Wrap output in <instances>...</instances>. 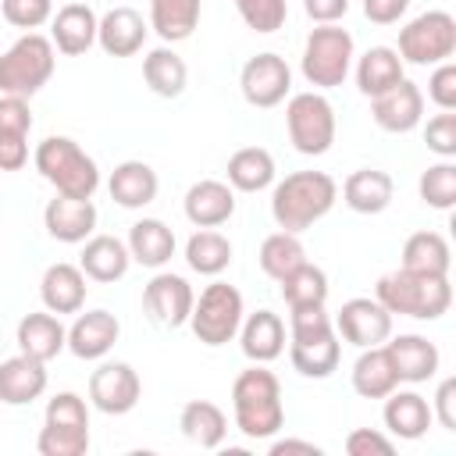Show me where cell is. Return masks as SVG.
<instances>
[{"mask_svg": "<svg viewBox=\"0 0 456 456\" xmlns=\"http://www.w3.org/2000/svg\"><path fill=\"white\" fill-rule=\"evenodd\" d=\"M335 200H338V182L328 171H292L271 192V217L281 232L299 235L314 228L321 217H328Z\"/></svg>", "mask_w": 456, "mask_h": 456, "instance_id": "1", "label": "cell"}, {"mask_svg": "<svg viewBox=\"0 0 456 456\" xmlns=\"http://www.w3.org/2000/svg\"><path fill=\"white\" fill-rule=\"evenodd\" d=\"M232 413H235V428L246 438L253 442L274 438L285 428L281 381L274 378V370H267L264 363L239 370V378L232 381Z\"/></svg>", "mask_w": 456, "mask_h": 456, "instance_id": "2", "label": "cell"}, {"mask_svg": "<svg viewBox=\"0 0 456 456\" xmlns=\"http://www.w3.org/2000/svg\"><path fill=\"white\" fill-rule=\"evenodd\" d=\"M374 299L395 317L413 321H438L452 306V285L449 274H417V271H388L374 285Z\"/></svg>", "mask_w": 456, "mask_h": 456, "instance_id": "3", "label": "cell"}, {"mask_svg": "<svg viewBox=\"0 0 456 456\" xmlns=\"http://www.w3.org/2000/svg\"><path fill=\"white\" fill-rule=\"evenodd\" d=\"M342 342L324 306L289 310V360L303 378H328L338 367Z\"/></svg>", "mask_w": 456, "mask_h": 456, "instance_id": "4", "label": "cell"}, {"mask_svg": "<svg viewBox=\"0 0 456 456\" xmlns=\"http://www.w3.org/2000/svg\"><path fill=\"white\" fill-rule=\"evenodd\" d=\"M36 171L61 192V196H75V200H93V192L100 189V167L96 160L68 135H46L36 153H32Z\"/></svg>", "mask_w": 456, "mask_h": 456, "instance_id": "5", "label": "cell"}, {"mask_svg": "<svg viewBox=\"0 0 456 456\" xmlns=\"http://www.w3.org/2000/svg\"><path fill=\"white\" fill-rule=\"evenodd\" d=\"M53 64H57V50H53L50 36L25 32L0 53V93L25 96V100L36 96L50 82Z\"/></svg>", "mask_w": 456, "mask_h": 456, "instance_id": "6", "label": "cell"}, {"mask_svg": "<svg viewBox=\"0 0 456 456\" xmlns=\"http://www.w3.org/2000/svg\"><path fill=\"white\" fill-rule=\"evenodd\" d=\"M36 449L39 456H86L89 452V406L78 392L50 395Z\"/></svg>", "mask_w": 456, "mask_h": 456, "instance_id": "7", "label": "cell"}, {"mask_svg": "<svg viewBox=\"0 0 456 456\" xmlns=\"http://www.w3.org/2000/svg\"><path fill=\"white\" fill-rule=\"evenodd\" d=\"M353 57H356V46H353L349 28L317 25L303 43L299 68H303V78L314 89H335V86L346 82V75L353 68Z\"/></svg>", "mask_w": 456, "mask_h": 456, "instance_id": "8", "label": "cell"}, {"mask_svg": "<svg viewBox=\"0 0 456 456\" xmlns=\"http://www.w3.org/2000/svg\"><path fill=\"white\" fill-rule=\"evenodd\" d=\"M285 128H289V142L303 157H321L335 142V107L321 89L292 93L285 103Z\"/></svg>", "mask_w": 456, "mask_h": 456, "instance_id": "9", "label": "cell"}, {"mask_svg": "<svg viewBox=\"0 0 456 456\" xmlns=\"http://www.w3.org/2000/svg\"><path fill=\"white\" fill-rule=\"evenodd\" d=\"M246 310H242V292L228 281H210L200 299H192V314H189V328L192 335L217 349L224 342H232L239 335V324H242Z\"/></svg>", "mask_w": 456, "mask_h": 456, "instance_id": "10", "label": "cell"}, {"mask_svg": "<svg viewBox=\"0 0 456 456\" xmlns=\"http://www.w3.org/2000/svg\"><path fill=\"white\" fill-rule=\"evenodd\" d=\"M403 64H442L456 53V18L449 11H424L413 21L399 28V46H395Z\"/></svg>", "mask_w": 456, "mask_h": 456, "instance_id": "11", "label": "cell"}, {"mask_svg": "<svg viewBox=\"0 0 456 456\" xmlns=\"http://www.w3.org/2000/svg\"><path fill=\"white\" fill-rule=\"evenodd\" d=\"M139 395H142V381L135 367L125 360H107L89 374V403L107 417L132 413Z\"/></svg>", "mask_w": 456, "mask_h": 456, "instance_id": "12", "label": "cell"}, {"mask_svg": "<svg viewBox=\"0 0 456 456\" xmlns=\"http://www.w3.org/2000/svg\"><path fill=\"white\" fill-rule=\"evenodd\" d=\"M239 89L249 107H260V110L278 107V103H285V96L292 89V68L278 53H256L242 64Z\"/></svg>", "mask_w": 456, "mask_h": 456, "instance_id": "13", "label": "cell"}, {"mask_svg": "<svg viewBox=\"0 0 456 456\" xmlns=\"http://www.w3.org/2000/svg\"><path fill=\"white\" fill-rule=\"evenodd\" d=\"M335 331H338V338H346L356 349L381 346L392 335V314L378 299L356 296V299H346L342 310L335 314Z\"/></svg>", "mask_w": 456, "mask_h": 456, "instance_id": "14", "label": "cell"}, {"mask_svg": "<svg viewBox=\"0 0 456 456\" xmlns=\"http://www.w3.org/2000/svg\"><path fill=\"white\" fill-rule=\"evenodd\" d=\"M192 285L182 278V274H171V271H157L146 289H142V306L146 314L164 324V328H182L189 324V314H192Z\"/></svg>", "mask_w": 456, "mask_h": 456, "instance_id": "15", "label": "cell"}, {"mask_svg": "<svg viewBox=\"0 0 456 456\" xmlns=\"http://www.w3.org/2000/svg\"><path fill=\"white\" fill-rule=\"evenodd\" d=\"M370 118H374L378 128H385L392 135L413 132L420 125V118H424V93H420V86L403 78L392 89L370 96Z\"/></svg>", "mask_w": 456, "mask_h": 456, "instance_id": "16", "label": "cell"}, {"mask_svg": "<svg viewBox=\"0 0 456 456\" xmlns=\"http://www.w3.org/2000/svg\"><path fill=\"white\" fill-rule=\"evenodd\" d=\"M385 353L392 360V370L399 378V385H424L438 374L442 367V353L431 338L424 335H395L392 342L385 338Z\"/></svg>", "mask_w": 456, "mask_h": 456, "instance_id": "17", "label": "cell"}, {"mask_svg": "<svg viewBox=\"0 0 456 456\" xmlns=\"http://www.w3.org/2000/svg\"><path fill=\"white\" fill-rule=\"evenodd\" d=\"M32 110L25 96L0 93V171H21L28 164Z\"/></svg>", "mask_w": 456, "mask_h": 456, "instance_id": "18", "label": "cell"}, {"mask_svg": "<svg viewBox=\"0 0 456 456\" xmlns=\"http://www.w3.org/2000/svg\"><path fill=\"white\" fill-rule=\"evenodd\" d=\"M96 25H100L96 11L82 0H71L61 11H53V18H50V43L57 53L78 57L96 43Z\"/></svg>", "mask_w": 456, "mask_h": 456, "instance_id": "19", "label": "cell"}, {"mask_svg": "<svg viewBox=\"0 0 456 456\" xmlns=\"http://www.w3.org/2000/svg\"><path fill=\"white\" fill-rule=\"evenodd\" d=\"M182 210L196 228H221L235 214V189L217 178H200L185 189Z\"/></svg>", "mask_w": 456, "mask_h": 456, "instance_id": "20", "label": "cell"}, {"mask_svg": "<svg viewBox=\"0 0 456 456\" xmlns=\"http://www.w3.org/2000/svg\"><path fill=\"white\" fill-rule=\"evenodd\" d=\"M121 338V321L110 310H86L68 328V349L78 360H103Z\"/></svg>", "mask_w": 456, "mask_h": 456, "instance_id": "21", "label": "cell"}, {"mask_svg": "<svg viewBox=\"0 0 456 456\" xmlns=\"http://www.w3.org/2000/svg\"><path fill=\"white\" fill-rule=\"evenodd\" d=\"M381 420L388 428V435L403 438V442H417L428 435V428L435 424L431 417V403L413 392V388H392L385 395V410H381Z\"/></svg>", "mask_w": 456, "mask_h": 456, "instance_id": "22", "label": "cell"}, {"mask_svg": "<svg viewBox=\"0 0 456 456\" xmlns=\"http://www.w3.org/2000/svg\"><path fill=\"white\" fill-rule=\"evenodd\" d=\"M43 224L50 232V239L75 246L96 232V207H93V200H75V196L57 192L43 210Z\"/></svg>", "mask_w": 456, "mask_h": 456, "instance_id": "23", "label": "cell"}, {"mask_svg": "<svg viewBox=\"0 0 456 456\" xmlns=\"http://www.w3.org/2000/svg\"><path fill=\"white\" fill-rule=\"evenodd\" d=\"M146 32H150V21H142L135 7H110L96 25V43L110 57H132L142 50Z\"/></svg>", "mask_w": 456, "mask_h": 456, "instance_id": "24", "label": "cell"}, {"mask_svg": "<svg viewBox=\"0 0 456 456\" xmlns=\"http://www.w3.org/2000/svg\"><path fill=\"white\" fill-rule=\"evenodd\" d=\"M14 338H18V353H25L32 360H43V363H50L53 356H61L68 349V328L50 310L25 314L18 321V335Z\"/></svg>", "mask_w": 456, "mask_h": 456, "instance_id": "25", "label": "cell"}, {"mask_svg": "<svg viewBox=\"0 0 456 456\" xmlns=\"http://www.w3.org/2000/svg\"><path fill=\"white\" fill-rule=\"evenodd\" d=\"M86 274L78 264H50L39 278V299L50 314H78L86 306Z\"/></svg>", "mask_w": 456, "mask_h": 456, "instance_id": "26", "label": "cell"}, {"mask_svg": "<svg viewBox=\"0 0 456 456\" xmlns=\"http://www.w3.org/2000/svg\"><path fill=\"white\" fill-rule=\"evenodd\" d=\"M46 363L32 360L25 353L7 356L0 363V403L7 406H28L46 392Z\"/></svg>", "mask_w": 456, "mask_h": 456, "instance_id": "27", "label": "cell"}, {"mask_svg": "<svg viewBox=\"0 0 456 456\" xmlns=\"http://www.w3.org/2000/svg\"><path fill=\"white\" fill-rule=\"evenodd\" d=\"M157 189H160V178L157 171L146 164V160H121L110 178H107V192L118 207L125 210H142L157 200Z\"/></svg>", "mask_w": 456, "mask_h": 456, "instance_id": "28", "label": "cell"}, {"mask_svg": "<svg viewBox=\"0 0 456 456\" xmlns=\"http://www.w3.org/2000/svg\"><path fill=\"white\" fill-rule=\"evenodd\" d=\"M78 267H82V274H86L89 281H100V285L121 281V278L128 274V267H132V253H128V246H125L121 239H114V235H89V239L82 242Z\"/></svg>", "mask_w": 456, "mask_h": 456, "instance_id": "29", "label": "cell"}, {"mask_svg": "<svg viewBox=\"0 0 456 456\" xmlns=\"http://www.w3.org/2000/svg\"><path fill=\"white\" fill-rule=\"evenodd\" d=\"M242 356L253 363H271L285 353V321L274 310H256L239 324Z\"/></svg>", "mask_w": 456, "mask_h": 456, "instance_id": "30", "label": "cell"}, {"mask_svg": "<svg viewBox=\"0 0 456 456\" xmlns=\"http://www.w3.org/2000/svg\"><path fill=\"white\" fill-rule=\"evenodd\" d=\"M392 196H395V182L388 171L378 167H360L342 182V203L353 214H381L388 210Z\"/></svg>", "mask_w": 456, "mask_h": 456, "instance_id": "31", "label": "cell"}, {"mask_svg": "<svg viewBox=\"0 0 456 456\" xmlns=\"http://www.w3.org/2000/svg\"><path fill=\"white\" fill-rule=\"evenodd\" d=\"M125 246H128V253H132L135 264L160 271L175 256V246L178 242H175V232L160 217H142V221H135L128 228V242Z\"/></svg>", "mask_w": 456, "mask_h": 456, "instance_id": "32", "label": "cell"}, {"mask_svg": "<svg viewBox=\"0 0 456 456\" xmlns=\"http://www.w3.org/2000/svg\"><path fill=\"white\" fill-rule=\"evenodd\" d=\"M349 381H353V392L363 395V399H385L392 388H399V378L392 370L385 342L360 349V356H356V363L349 370Z\"/></svg>", "mask_w": 456, "mask_h": 456, "instance_id": "33", "label": "cell"}, {"mask_svg": "<svg viewBox=\"0 0 456 456\" xmlns=\"http://www.w3.org/2000/svg\"><path fill=\"white\" fill-rule=\"evenodd\" d=\"M178 428H182V435H185L192 445H200V449H217V445L224 442V435H228V417H224V410H221L217 403H210V399H192V403L182 406Z\"/></svg>", "mask_w": 456, "mask_h": 456, "instance_id": "34", "label": "cell"}, {"mask_svg": "<svg viewBox=\"0 0 456 456\" xmlns=\"http://www.w3.org/2000/svg\"><path fill=\"white\" fill-rule=\"evenodd\" d=\"M142 78H146L150 93H157V96H164V100H175V96H182L185 86H189V68H185V61L171 50V43H164V46H157V50H150V53L142 57Z\"/></svg>", "mask_w": 456, "mask_h": 456, "instance_id": "35", "label": "cell"}, {"mask_svg": "<svg viewBox=\"0 0 456 456\" xmlns=\"http://www.w3.org/2000/svg\"><path fill=\"white\" fill-rule=\"evenodd\" d=\"M203 0H150V28L164 43H182L196 32Z\"/></svg>", "mask_w": 456, "mask_h": 456, "instance_id": "36", "label": "cell"}, {"mask_svg": "<svg viewBox=\"0 0 456 456\" xmlns=\"http://www.w3.org/2000/svg\"><path fill=\"white\" fill-rule=\"evenodd\" d=\"M228 185L235 192H260L274 182V157L264 146H242L228 157Z\"/></svg>", "mask_w": 456, "mask_h": 456, "instance_id": "37", "label": "cell"}, {"mask_svg": "<svg viewBox=\"0 0 456 456\" xmlns=\"http://www.w3.org/2000/svg\"><path fill=\"white\" fill-rule=\"evenodd\" d=\"M403 61L392 46H370L360 61H356V86L363 96H378L385 89H392L395 82H403Z\"/></svg>", "mask_w": 456, "mask_h": 456, "instance_id": "38", "label": "cell"}, {"mask_svg": "<svg viewBox=\"0 0 456 456\" xmlns=\"http://www.w3.org/2000/svg\"><path fill=\"white\" fill-rule=\"evenodd\" d=\"M403 267L417 274H449L452 249L442 232H413L403 246Z\"/></svg>", "mask_w": 456, "mask_h": 456, "instance_id": "39", "label": "cell"}, {"mask_svg": "<svg viewBox=\"0 0 456 456\" xmlns=\"http://www.w3.org/2000/svg\"><path fill=\"white\" fill-rule=\"evenodd\" d=\"M185 264H189L196 274L217 278V274L228 271V264H232V242H228V235H221L217 228H200V232H192L189 242H185Z\"/></svg>", "mask_w": 456, "mask_h": 456, "instance_id": "40", "label": "cell"}, {"mask_svg": "<svg viewBox=\"0 0 456 456\" xmlns=\"http://www.w3.org/2000/svg\"><path fill=\"white\" fill-rule=\"evenodd\" d=\"M278 285H281V299L289 303V310H296V306H324L328 303V274L310 260H303L296 271H289Z\"/></svg>", "mask_w": 456, "mask_h": 456, "instance_id": "41", "label": "cell"}, {"mask_svg": "<svg viewBox=\"0 0 456 456\" xmlns=\"http://www.w3.org/2000/svg\"><path fill=\"white\" fill-rule=\"evenodd\" d=\"M260 271L267 274V278H274V281H281L289 271H296L303 260H306V249H303V242H299V235H292V232H271L264 242H260Z\"/></svg>", "mask_w": 456, "mask_h": 456, "instance_id": "42", "label": "cell"}, {"mask_svg": "<svg viewBox=\"0 0 456 456\" xmlns=\"http://www.w3.org/2000/svg\"><path fill=\"white\" fill-rule=\"evenodd\" d=\"M417 192H420V200H424L431 210H452V207H456V164H452V160L431 164V167L420 175Z\"/></svg>", "mask_w": 456, "mask_h": 456, "instance_id": "43", "label": "cell"}, {"mask_svg": "<svg viewBox=\"0 0 456 456\" xmlns=\"http://www.w3.org/2000/svg\"><path fill=\"white\" fill-rule=\"evenodd\" d=\"M239 18L246 21V28L253 32H278L289 18V4L285 0H235Z\"/></svg>", "mask_w": 456, "mask_h": 456, "instance_id": "44", "label": "cell"}, {"mask_svg": "<svg viewBox=\"0 0 456 456\" xmlns=\"http://www.w3.org/2000/svg\"><path fill=\"white\" fill-rule=\"evenodd\" d=\"M0 14L7 25L36 32L53 18V0H0Z\"/></svg>", "mask_w": 456, "mask_h": 456, "instance_id": "45", "label": "cell"}, {"mask_svg": "<svg viewBox=\"0 0 456 456\" xmlns=\"http://www.w3.org/2000/svg\"><path fill=\"white\" fill-rule=\"evenodd\" d=\"M424 142H428V150L438 153L442 160H452V157H456V114H452V110L435 114V118L424 125Z\"/></svg>", "mask_w": 456, "mask_h": 456, "instance_id": "46", "label": "cell"}, {"mask_svg": "<svg viewBox=\"0 0 456 456\" xmlns=\"http://www.w3.org/2000/svg\"><path fill=\"white\" fill-rule=\"evenodd\" d=\"M428 96L438 110H456V64L452 61L435 64V71L428 78Z\"/></svg>", "mask_w": 456, "mask_h": 456, "instance_id": "47", "label": "cell"}, {"mask_svg": "<svg viewBox=\"0 0 456 456\" xmlns=\"http://www.w3.org/2000/svg\"><path fill=\"white\" fill-rule=\"evenodd\" d=\"M346 452L349 456H392L395 452V442L374 428H353L346 435Z\"/></svg>", "mask_w": 456, "mask_h": 456, "instance_id": "48", "label": "cell"}, {"mask_svg": "<svg viewBox=\"0 0 456 456\" xmlns=\"http://www.w3.org/2000/svg\"><path fill=\"white\" fill-rule=\"evenodd\" d=\"M431 417L445 431H456V378H442L438 381L435 399H431Z\"/></svg>", "mask_w": 456, "mask_h": 456, "instance_id": "49", "label": "cell"}, {"mask_svg": "<svg viewBox=\"0 0 456 456\" xmlns=\"http://www.w3.org/2000/svg\"><path fill=\"white\" fill-rule=\"evenodd\" d=\"M410 0H363V14L374 25H395L406 14Z\"/></svg>", "mask_w": 456, "mask_h": 456, "instance_id": "50", "label": "cell"}, {"mask_svg": "<svg viewBox=\"0 0 456 456\" xmlns=\"http://www.w3.org/2000/svg\"><path fill=\"white\" fill-rule=\"evenodd\" d=\"M303 11L317 25H335L338 18H346L349 0H303Z\"/></svg>", "mask_w": 456, "mask_h": 456, "instance_id": "51", "label": "cell"}, {"mask_svg": "<svg viewBox=\"0 0 456 456\" xmlns=\"http://www.w3.org/2000/svg\"><path fill=\"white\" fill-rule=\"evenodd\" d=\"M267 452H271V456H292V452H303V456H321V445L303 442V438H274Z\"/></svg>", "mask_w": 456, "mask_h": 456, "instance_id": "52", "label": "cell"}]
</instances>
